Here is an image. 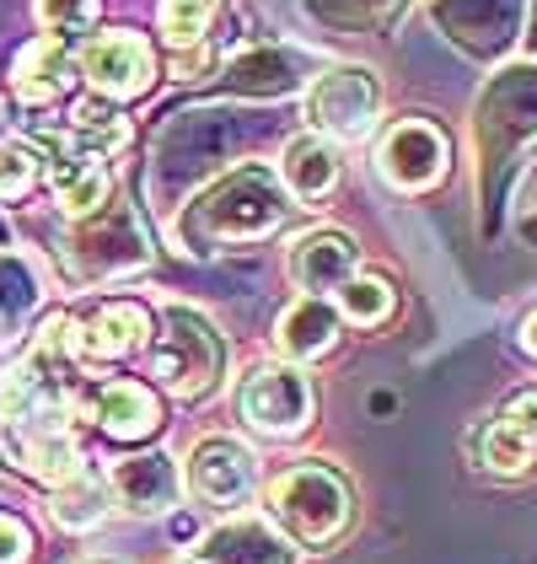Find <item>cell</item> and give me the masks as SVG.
Instances as JSON below:
<instances>
[{"instance_id":"7c38bea8","label":"cell","mask_w":537,"mask_h":564,"mask_svg":"<svg viewBox=\"0 0 537 564\" xmlns=\"http://www.w3.org/2000/svg\"><path fill=\"white\" fill-rule=\"evenodd\" d=\"M108 489H113V500H119L124 511H134V517H162V511L178 506V468H173V457H162V452L124 457V463H113Z\"/></svg>"},{"instance_id":"5bb4252c","label":"cell","mask_w":537,"mask_h":564,"mask_svg":"<svg viewBox=\"0 0 537 564\" xmlns=\"http://www.w3.org/2000/svg\"><path fill=\"white\" fill-rule=\"evenodd\" d=\"M48 188H54V199H59V210L65 216H91V210H102L108 205V188H113V177L102 167V156L97 151H59L54 162H48Z\"/></svg>"},{"instance_id":"83f0119b","label":"cell","mask_w":537,"mask_h":564,"mask_svg":"<svg viewBox=\"0 0 537 564\" xmlns=\"http://www.w3.org/2000/svg\"><path fill=\"white\" fill-rule=\"evenodd\" d=\"M522 345H527V349H533V355H537V312H533V317H527V328H522Z\"/></svg>"},{"instance_id":"484cf974","label":"cell","mask_w":537,"mask_h":564,"mask_svg":"<svg viewBox=\"0 0 537 564\" xmlns=\"http://www.w3.org/2000/svg\"><path fill=\"white\" fill-rule=\"evenodd\" d=\"M500 425H511V431L522 435L527 446H537V388H533V392H516V398L505 403Z\"/></svg>"},{"instance_id":"52a82bcc","label":"cell","mask_w":537,"mask_h":564,"mask_svg":"<svg viewBox=\"0 0 537 564\" xmlns=\"http://www.w3.org/2000/svg\"><path fill=\"white\" fill-rule=\"evenodd\" d=\"M76 70L87 76V87L97 97H113V102H124V97H140V91L151 87V76H156V59H151V44L140 39V33H97L81 44V59H76Z\"/></svg>"},{"instance_id":"d6986e66","label":"cell","mask_w":537,"mask_h":564,"mask_svg":"<svg viewBox=\"0 0 537 564\" xmlns=\"http://www.w3.org/2000/svg\"><path fill=\"white\" fill-rule=\"evenodd\" d=\"M108 517V495H102V484L97 478H70V484H59L54 489V521L59 527H70V532H87L97 521Z\"/></svg>"},{"instance_id":"2e32d148","label":"cell","mask_w":537,"mask_h":564,"mask_svg":"<svg viewBox=\"0 0 537 564\" xmlns=\"http://www.w3.org/2000/svg\"><path fill=\"white\" fill-rule=\"evenodd\" d=\"M97 425L113 441H140V435H151L162 425V403L140 382H108L97 392Z\"/></svg>"},{"instance_id":"9a60e30c","label":"cell","mask_w":537,"mask_h":564,"mask_svg":"<svg viewBox=\"0 0 537 564\" xmlns=\"http://www.w3.org/2000/svg\"><path fill=\"white\" fill-rule=\"evenodd\" d=\"M205 564H296V549L264 521H231L205 538Z\"/></svg>"},{"instance_id":"ba28073f","label":"cell","mask_w":537,"mask_h":564,"mask_svg":"<svg viewBox=\"0 0 537 564\" xmlns=\"http://www.w3.org/2000/svg\"><path fill=\"white\" fill-rule=\"evenodd\" d=\"M376 167H382V177L393 188H430V183H441V173H447V134L419 124V119H408V124H398V130L382 140Z\"/></svg>"},{"instance_id":"44dd1931","label":"cell","mask_w":537,"mask_h":564,"mask_svg":"<svg viewBox=\"0 0 537 564\" xmlns=\"http://www.w3.org/2000/svg\"><path fill=\"white\" fill-rule=\"evenodd\" d=\"M70 130H76V140H81L87 151H97V156H102V151H119V145L130 140V124H124L108 102H97V97L70 108Z\"/></svg>"},{"instance_id":"4fadbf2b","label":"cell","mask_w":537,"mask_h":564,"mask_svg":"<svg viewBox=\"0 0 537 564\" xmlns=\"http://www.w3.org/2000/svg\"><path fill=\"white\" fill-rule=\"evenodd\" d=\"M76 82V59H70V48L65 39H33V44L17 54V65H11V87L22 102H33V108H48L54 97H65Z\"/></svg>"},{"instance_id":"30bf717a","label":"cell","mask_w":537,"mask_h":564,"mask_svg":"<svg viewBox=\"0 0 537 564\" xmlns=\"http://www.w3.org/2000/svg\"><path fill=\"white\" fill-rule=\"evenodd\" d=\"M291 280H296V291H307V296H322V291H339L350 274H355V242L344 237V231H333V226H322V231H307V237H296L291 242Z\"/></svg>"},{"instance_id":"f1b7e54d","label":"cell","mask_w":537,"mask_h":564,"mask_svg":"<svg viewBox=\"0 0 537 564\" xmlns=\"http://www.w3.org/2000/svg\"><path fill=\"white\" fill-rule=\"evenodd\" d=\"M11 130V119H6V97H0V134Z\"/></svg>"},{"instance_id":"3957f363","label":"cell","mask_w":537,"mask_h":564,"mask_svg":"<svg viewBox=\"0 0 537 564\" xmlns=\"http://www.w3.org/2000/svg\"><path fill=\"white\" fill-rule=\"evenodd\" d=\"M268 517L280 521L296 543H333L350 527V489L333 468H291L285 478H274L268 489Z\"/></svg>"},{"instance_id":"8992f818","label":"cell","mask_w":537,"mask_h":564,"mask_svg":"<svg viewBox=\"0 0 537 564\" xmlns=\"http://www.w3.org/2000/svg\"><path fill=\"white\" fill-rule=\"evenodd\" d=\"M188 489H194V500H205L216 511H242L253 500V489H259V463H253V452L242 441L210 435L188 457Z\"/></svg>"},{"instance_id":"7402d4cb","label":"cell","mask_w":537,"mask_h":564,"mask_svg":"<svg viewBox=\"0 0 537 564\" xmlns=\"http://www.w3.org/2000/svg\"><path fill=\"white\" fill-rule=\"evenodd\" d=\"M339 312L360 323V328H376L387 312H393V285L387 280H376V274H350L344 285H339Z\"/></svg>"},{"instance_id":"cb8c5ba5","label":"cell","mask_w":537,"mask_h":564,"mask_svg":"<svg viewBox=\"0 0 537 564\" xmlns=\"http://www.w3.org/2000/svg\"><path fill=\"white\" fill-rule=\"evenodd\" d=\"M39 22L48 28V39L87 33L91 22H97V0H39Z\"/></svg>"},{"instance_id":"ffe728a7","label":"cell","mask_w":537,"mask_h":564,"mask_svg":"<svg viewBox=\"0 0 537 564\" xmlns=\"http://www.w3.org/2000/svg\"><path fill=\"white\" fill-rule=\"evenodd\" d=\"M210 17H216V0H162L156 6V28H162V39L178 48V54L199 48Z\"/></svg>"},{"instance_id":"8fae6325","label":"cell","mask_w":537,"mask_h":564,"mask_svg":"<svg viewBox=\"0 0 537 564\" xmlns=\"http://www.w3.org/2000/svg\"><path fill=\"white\" fill-rule=\"evenodd\" d=\"M145 339H151V317L134 302H108L97 306V317L70 323V349L87 360H124L134 349H145Z\"/></svg>"},{"instance_id":"e0dca14e","label":"cell","mask_w":537,"mask_h":564,"mask_svg":"<svg viewBox=\"0 0 537 564\" xmlns=\"http://www.w3.org/2000/svg\"><path fill=\"white\" fill-rule=\"evenodd\" d=\"M280 177L291 183L296 199H322L339 188V151L322 134H296L280 156Z\"/></svg>"},{"instance_id":"ac0fdd59","label":"cell","mask_w":537,"mask_h":564,"mask_svg":"<svg viewBox=\"0 0 537 564\" xmlns=\"http://www.w3.org/2000/svg\"><path fill=\"white\" fill-rule=\"evenodd\" d=\"M333 339H339V312L322 302V296H302L280 317V349L291 360H317V355L333 349Z\"/></svg>"},{"instance_id":"5b68a950","label":"cell","mask_w":537,"mask_h":564,"mask_svg":"<svg viewBox=\"0 0 537 564\" xmlns=\"http://www.w3.org/2000/svg\"><path fill=\"white\" fill-rule=\"evenodd\" d=\"M237 409L259 435H296L313 420V382H307L302 366L268 360V366L242 377Z\"/></svg>"},{"instance_id":"277c9868","label":"cell","mask_w":537,"mask_h":564,"mask_svg":"<svg viewBox=\"0 0 537 564\" xmlns=\"http://www.w3.org/2000/svg\"><path fill=\"white\" fill-rule=\"evenodd\" d=\"M307 119L313 134H333V140H365L382 119V82L365 65H339L328 76H317L307 91Z\"/></svg>"},{"instance_id":"4316f807","label":"cell","mask_w":537,"mask_h":564,"mask_svg":"<svg viewBox=\"0 0 537 564\" xmlns=\"http://www.w3.org/2000/svg\"><path fill=\"white\" fill-rule=\"evenodd\" d=\"M28 549H33L28 527L17 517H0V564H28Z\"/></svg>"},{"instance_id":"603a6c76","label":"cell","mask_w":537,"mask_h":564,"mask_svg":"<svg viewBox=\"0 0 537 564\" xmlns=\"http://www.w3.org/2000/svg\"><path fill=\"white\" fill-rule=\"evenodd\" d=\"M537 457V446H527L522 435L511 431V425H500L494 420L490 431H484V441H479V463L490 468V474H527Z\"/></svg>"},{"instance_id":"9c48e42d","label":"cell","mask_w":537,"mask_h":564,"mask_svg":"<svg viewBox=\"0 0 537 564\" xmlns=\"http://www.w3.org/2000/svg\"><path fill=\"white\" fill-rule=\"evenodd\" d=\"M6 452H11V463L22 468V474L44 478V484H70V478H81V452H76V441L65 431V420H39V425H11L6 431Z\"/></svg>"},{"instance_id":"d4e9b609","label":"cell","mask_w":537,"mask_h":564,"mask_svg":"<svg viewBox=\"0 0 537 564\" xmlns=\"http://www.w3.org/2000/svg\"><path fill=\"white\" fill-rule=\"evenodd\" d=\"M39 183V156L28 145H0V199H22Z\"/></svg>"},{"instance_id":"7a4b0ae2","label":"cell","mask_w":537,"mask_h":564,"mask_svg":"<svg viewBox=\"0 0 537 564\" xmlns=\"http://www.w3.org/2000/svg\"><path fill=\"white\" fill-rule=\"evenodd\" d=\"M226 366V345L221 334L194 312V306H167L162 317V334L151 345V377L173 398H199V392L216 388Z\"/></svg>"},{"instance_id":"6da1fadb","label":"cell","mask_w":537,"mask_h":564,"mask_svg":"<svg viewBox=\"0 0 537 564\" xmlns=\"http://www.w3.org/2000/svg\"><path fill=\"white\" fill-rule=\"evenodd\" d=\"M280 220H285L280 183L264 173H237V177H226L221 188H210V194L188 210L183 231H188L194 242H205L199 253H210V248H221V242H259Z\"/></svg>"}]
</instances>
